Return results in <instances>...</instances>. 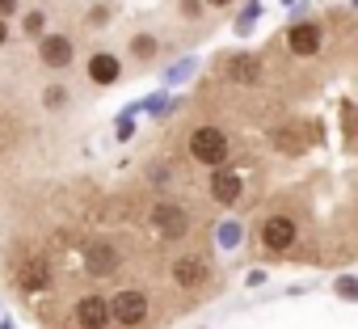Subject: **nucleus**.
Segmentation results:
<instances>
[{"label": "nucleus", "instance_id": "obj_2", "mask_svg": "<svg viewBox=\"0 0 358 329\" xmlns=\"http://www.w3.org/2000/svg\"><path fill=\"white\" fill-rule=\"evenodd\" d=\"M106 304H110V321H118V325H127V329L143 325V321H148V312H152L148 295H143V291H135V287H122V291H118V295H110Z\"/></svg>", "mask_w": 358, "mask_h": 329}, {"label": "nucleus", "instance_id": "obj_6", "mask_svg": "<svg viewBox=\"0 0 358 329\" xmlns=\"http://www.w3.org/2000/svg\"><path fill=\"white\" fill-rule=\"evenodd\" d=\"M85 270H89L93 279L114 274V270H118V249L106 245V241H89V245H85Z\"/></svg>", "mask_w": 358, "mask_h": 329}, {"label": "nucleus", "instance_id": "obj_7", "mask_svg": "<svg viewBox=\"0 0 358 329\" xmlns=\"http://www.w3.org/2000/svg\"><path fill=\"white\" fill-rule=\"evenodd\" d=\"M207 279H211V270H207V262H203L199 253H186V258L173 262V283H177V287H190V291H194V287H203Z\"/></svg>", "mask_w": 358, "mask_h": 329}, {"label": "nucleus", "instance_id": "obj_20", "mask_svg": "<svg viewBox=\"0 0 358 329\" xmlns=\"http://www.w3.org/2000/svg\"><path fill=\"white\" fill-rule=\"evenodd\" d=\"M5 43H9V26H5V22H0V47H5Z\"/></svg>", "mask_w": 358, "mask_h": 329}, {"label": "nucleus", "instance_id": "obj_15", "mask_svg": "<svg viewBox=\"0 0 358 329\" xmlns=\"http://www.w3.org/2000/svg\"><path fill=\"white\" fill-rule=\"evenodd\" d=\"M337 291H341L345 300H358V279H337Z\"/></svg>", "mask_w": 358, "mask_h": 329}, {"label": "nucleus", "instance_id": "obj_8", "mask_svg": "<svg viewBox=\"0 0 358 329\" xmlns=\"http://www.w3.org/2000/svg\"><path fill=\"white\" fill-rule=\"evenodd\" d=\"M241 195H245V178L236 174V169H215V178H211V199L215 203H224V207H232V203H241Z\"/></svg>", "mask_w": 358, "mask_h": 329}, {"label": "nucleus", "instance_id": "obj_16", "mask_svg": "<svg viewBox=\"0 0 358 329\" xmlns=\"http://www.w3.org/2000/svg\"><path fill=\"white\" fill-rule=\"evenodd\" d=\"M182 13H186V18H199V13H203V0H182Z\"/></svg>", "mask_w": 358, "mask_h": 329}, {"label": "nucleus", "instance_id": "obj_5", "mask_svg": "<svg viewBox=\"0 0 358 329\" xmlns=\"http://www.w3.org/2000/svg\"><path fill=\"white\" fill-rule=\"evenodd\" d=\"M152 228H156L160 237H169V241H182L186 228H190V216L177 207V203H156V207H152Z\"/></svg>", "mask_w": 358, "mask_h": 329}, {"label": "nucleus", "instance_id": "obj_12", "mask_svg": "<svg viewBox=\"0 0 358 329\" xmlns=\"http://www.w3.org/2000/svg\"><path fill=\"white\" fill-rule=\"evenodd\" d=\"M89 76H93V85H114V80L122 76V64H118V55H110V51H97V55L89 59Z\"/></svg>", "mask_w": 358, "mask_h": 329}, {"label": "nucleus", "instance_id": "obj_10", "mask_svg": "<svg viewBox=\"0 0 358 329\" xmlns=\"http://www.w3.org/2000/svg\"><path fill=\"white\" fill-rule=\"evenodd\" d=\"M76 325H80V329H106V325H110V304H106L101 295H85V300L76 304Z\"/></svg>", "mask_w": 358, "mask_h": 329}, {"label": "nucleus", "instance_id": "obj_18", "mask_svg": "<svg viewBox=\"0 0 358 329\" xmlns=\"http://www.w3.org/2000/svg\"><path fill=\"white\" fill-rule=\"evenodd\" d=\"M64 97H68L64 89H47V106H64Z\"/></svg>", "mask_w": 358, "mask_h": 329}, {"label": "nucleus", "instance_id": "obj_17", "mask_svg": "<svg viewBox=\"0 0 358 329\" xmlns=\"http://www.w3.org/2000/svg\"><path fill=\"white\" fill-rule=\"evenodd\" d=\"M26 30L38 34V30H43V13H30V18H26Z\"/></svg>", "mask_w": 358, "mask_h": 329}, {"label": "nucleus", "instance_id": "obj_13", "mask_svg": "<svg viewBox=\"0 0 358 329\" xmlns=\"http://www.w3.org/2000/svg\"><path fill=\"white\" fill-rule=\"evenodd\" d=\"M47 279H51V266H47V258H30V262L17 270V283H22L26 291H43V287H47Z\"/></svg>", "mask_w": 358, "mask_h": 329}, {"label": "nucleus", "instance_id": "obj_3", "mask_svg": "<svg viewBox=\"0 0 358 329\" xmlns=\"http://www.w3.org/2000/svg\"><path fill=\"white\" fill-rule=\"evenodd\" d=\"M257 237H262V249L266 253H287V258L295 253V241H299L295 237V224L287 216H266L262 228H257Z\"/></svg>", "mask_w": 358, "mask_h": 329}, {"label": "nucleus", "instance_id": "obj_21", "mask_svg": "<svg viewBox=\"0 0 358 329\" xmlns=\"http://www.w3.org/2000/svg\"><path fill=\"white\" fill-rule=\"evenodd\" d=\"M207 5H215V9H224V5H232V0H207Z\"/></svg>", "mask_w": 358, "mask_h": 329}, {"label": "nucleus", "instance_id": "obj_19", "mask_svg": "<svg viewBox=\"0 0 358 329\" xmlns=\"http://www.w3.org/2000/svg\"><path fill=\"white\" fill-rule=\"evenodd\" d=\"M9 13H17V0H0V22H5Z\"/></svg>", "mask_w": 358, "mask_h": 329}, {"label": "nucleus", "instance_id": "obj_14", "mask_svg": "<svg viewBox=\"0 0 358 329\" xmlns=\"http://www.w3.org/2000/svg\"><path fill=\"white\" fill-rule=\"evenodd\" d=\"M131 51H135L139 59H152V55H156V38H148V34H139V38L131 43Z\"/></svg>", "mask_w": 358, "mask_h": 329}, {"label": "nucleus", "instance_id": "obj_11", "mask_svg": "<svg viewBox=\"0 0 358 329\" xmlns=\"http://www.w3.org/2000/svg\"><path fill=\"white\" fill-rule=\"evenodd\" d=\"M38 55H43V64H51V68H68V64H72V43H68L64 34H47V38L38 43Z\"/></svg>", "mask_w": 358, "mask_h": 329}, {"label": "nucleus", "instance_id": "obj_4", "mask_svg": "<svg viewBox=\"0 0 358 329\" xmlns=\"http://www.w3.org/2000/svg\"><path fill=\"white\" fill-rule=\"evenodd\" d=\"M320 47H324V30L316 22H295L287 30V55L291 59H312V55H320Z\"/></svg>", "mask_w": 358, "mask_h": 329}, {"label": "nucleus", "instance_id": "obj_9", "mask_svg": "<svg viewBox=\"0 0 358 329\" xmlns=\"http://www.w3.org/2000/svg\"><path fill=\"white\" fill-rule=\"evenodd\" d=\"M224 76L232 80V85H257L262 80V59L257 55H232L228 64H224Z\"/></svg>", "mask_w": 358, "mask_h": 329}, {"label": "nucleus", "instance_id": "obj_1", "mask_svg": "<svg viewBox=\"0 0 358 329\" xmlns=\"http://www.w3.org/2000/svg\"><path fill=\"white\" fill-rule=\"evenodd\" d=\"M190 156H194L199 164L224 169L228 156H232V139H228V131H220V127H199V131L190 135Z\"/></svg>", "mask_w": 358, "mask_h": 329}]
</instances>
